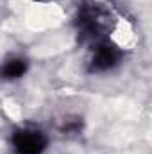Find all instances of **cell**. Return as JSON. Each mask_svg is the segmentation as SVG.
I'll return each instance as SVG.
<instances>
[{"label":"cell","instance_id":"7a4b0ae2","mask_svg":"<svg viewBox=\"0 0 152 154\" xmlns=\"http://www.w3.org/2000/svg\"><path fill=\"white\" fill-rule=\"evenodd\" d=\"M13 147L18 154H41L47 147V138L34 129H20L13 134Z\"/></svg>","mask_w":152,"mask_h":154},{"label":"cell","instance_id":"3957f363","mask_svg":"<svg viewBox=\"0 0 152 154\" xmlns=\"http://www.w3.org/2000/svg\"><path fill=\"white\" fill-rule=\"evenodd\" d=\"M120 59V50L109 45V43H99L93 50V57H91V72H102L114 66Z\"/></svg>","mask_w":152,"mask_h":154},{"label":"cell","instance_id":"6da1fadb","mask_svg":"<svg viewBox=\"0 0 152 154\" xmlns=\"http://www.w3.org/2000/svg\"><path fill=\"white\" fill-rule=\"evenodd\" d=\"M79 31L84 38L95 39L97 45L104 43L102 36L109 31V22H111V14L109 9H104L100 4L91 2V4H84L79 11Z\"/></svg>","mask_w":152,"mask_h":154},{"label":"cell","instance_id":"277c9868","mask_svg":"<svg viewBox=\"0 0 152 154\" xmlns=\"http://www.w3.org/2000/svg\"><path fill=\"white\" fill-rule=\"evenodd\" d=\"M27 72V63L23 59H11L5 61L0 68V75L4 79H18Z\"/></svg>","mask_w":152,"mask_h":154}]
</instances>
